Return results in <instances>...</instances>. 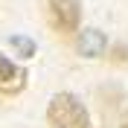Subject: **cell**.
<instances>
[{
	"label": "cell",
	"instance_id": "cell-3",
	"mask_svg": "<svg viewBox=\"0 0 128 128\" xmlns=\"http://www.w3.org/2000/svg\"><path fill=\"white\" fill-rule=\"evenodd\" d=\"M24 84H26V73L15 61H9L6 56H0V93L15 96V93L24 90Z\"/></svg>",
	"mask_w": 128,
	"mask_h": 128
},
{
	"label": "cell",
	"instance_id": "cell-1",
	"mask_svg": "<svg viewBox=\"0 0 128 128\" xmlns=\"http://www.w3.org/2000/svg\"><path fill=\"white\" fill-rule=\"evenodd\" d=\"M47 122H50V128H88L90 125L84 105L73 93L52 96V102L47 108Z\"/></svg>",
	"mask_w": 128,
	"mask_h": 128
},
{
	"label": "cell",
	"instance_id": "cell-2",
	"mask_svg": "<svg viewBox=\"0 0 128 128\" xmlns=\"http://www.w3.org/2000/svg\"><path fill=\"white\" fill-rule=\"evenodd\" d=\"M50 26L61 35H73L82 20V3L79 0H50L47 3Z\"/></svg>",
	"mask_w": 128,
	"mask_h": 128
},
{
	"label": "cell",
	"instance_id": "cell-4",
	"mask_svg": "<svg viewBox=\"0 0 128 128\" xmlns=\"http://www.w3.org/2000/svg\"><path fill=\"white\" fill-rule=\"evenodd\" d=\"M79 52H82V56H88V58H96V56H102V52H105V38H102V35H99L96 29H88V32H82Z\"/></svg>",
	"mask_w": 128,
	"mask_h": 128
},
{
	"label": "cell",
	"instance_id": "cell-5",
	"mask_svg": "<svg viewBox=\"0 0 128 128\" xmlns=\"http://www.w3.org/2000/svg\"><path fill=\"white\" fill-rule=\"evenodd\" d=\"M120 128H128V116H125V120H122V125H120Z\"/></svg>",
	"mask_w": 128,
	"mask_h": 128
}]
</instances>
